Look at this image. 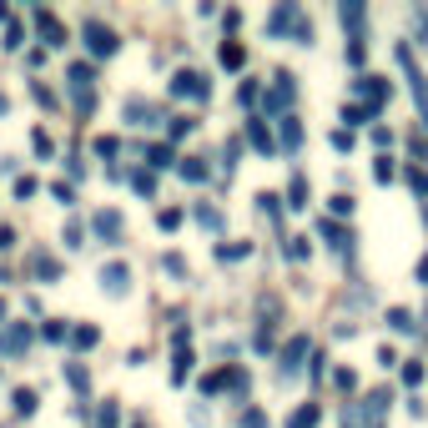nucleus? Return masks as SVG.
I'll list each match as a JSON object with an SVG mask.
<instances>
[{
    "mask_svg": "<svg viewBox=\"0 0 428 428\" xmlns=\"http://www.w3.org/2000/svg\"><path fill=\"white\" fill-rule=\"evenodd\" d=\"M35 31H40L45 45H66V26L50 16V11H40V6H35Z\"/></svg>",
    "mask_w": 428,
    "mask_h": 428,
    "instance_id": "nucleus-1",
    "label": "nucleus"
},
{
    "mask_svg": "<svg viewBox=\"0 0 428 428\" xmlns=\"http://www.w3.org/2000/svg\"><path fill=\"white\" fill-rule=\"evenodd\" d=\"M31 348V328L26 323H11L6 333H0V353H6V358H16V353H26Z\"/></svg>",
    "mask_w": 428,
    "mask_h": 428,
    "instance_id": "nucleus-2",
    "label": "nucleus"
},
{
    "mask_svg": "<svg viewBox=\"0 0 428 428\" xmlns=\"http://www.w3.org/2000/svg\"><path fill=\"white\" fill-rule=\"evenodd\" d=\"M86 45L96 50V56H111V50H116V35L106 31L101 21H86Z\"/></svg>",
    "mask_w": 428,
    "mask_h": 428,
    "instance_id": "nucleus-3",
    "label": "nucleus"
},
{
    "mask_svg": "<svg viewBox=\"0 0 428 428\" xmlns=\"http://www.w3.org/2000/svg\"><path fill=\"white\" fill-rule=\"evenodd\" d=\"M172 91H177V96H192V101H202V96H207V81H202L197 71H182V76L172 81Z\"/></svg>",
    "mask_w": 428,
    "mask_h": 428,
    "instance_id": "nucleus-4",
    "label": "nucleus"
},
{
    "mask_svg": "<svg viewBox=\"0 0 428 428\" xmlns=\"http://www.w3.org/2000/svg\"><path fill=\"white\" fill-rule=\"evenodd\" d=\"M96 232L106 242H121V217H116V212H96Z\"/></svg>",
    "mask_w": 428,
    "mask_h": 428,
    "instance_id": "nucleus-5",
    "label": "nucleus"
},
{
    "mask_svg": "<svg viewBox=\"0 0 428 428\" xmlns=\"http://www.w3.org/2000/svg\"><path fill=\"white\" fill-rule=\"evenodd\" d=\"M126 278H131V273H126L121 262H111V267H101V282L111 287V292H126Z\"/></svg>",
    "mask_w": 428,
    "mask_h": 428,
    "instance_id": "nucleus-6",
    "label": "nucleus"
},
{
    "mask_svg": "<svg viewBox=\"0 0 428 428\" xmlns=\"http://www.w3.org/2000/svg\"><path fill=\"white\" fill-rule=\"evenodd\" d=\"M66 378H71V388H76V393H86V388H91V378H86V368H81V363H66Z\"/></svg>",
    "mask_w": 428,
    "mask_h": 428,
    "instance_id": "nucleus-7",
    "label": "nucleus"
},
{
    "mask_svg": "<svg viewBox=\"0 0 428 428\" xmlns=\"http://www.w3.org/2000/svg\"><path fill=\"white\" fill-rule=\"evenodd\" d=\"M16 413H35V388H16Z\"/></svg>",
    "mask_w": 428,
    "mask_h": 428,
    "instance_id": "nucleus-8",
    "label": "nucleus"
},
{
    "mask_svg": "<svg viewBox=\"0 0 428 428\" xmlns=\"http://www.w3.org/2000/svg\"><path fill=\"white\" fill-rule=\"evenodd\" d=\"M96 428H116V403H106V408L96 413Z\"/></svg>",
    "mask_w": 428,
    "mask_h": 428,
    "instance_id": "nucleus-9",
    "label": "nucleus"
},
{
    "mask_svg": "<svg viewBox=\"0 0 428 428\" xmlns=\"http://www.w3.org/2000/svg\"><path fill=\"white\" fill-rule=\"evenodd\" d=\"M187 373H192V353H177V368H172V378L182 383V378H187Z\"/></svg>",
    "mask_w": 428,
    "mask_h": 428,
    "instance_id": "nucleus-10",
    "label": "nucleus"
},
{
    "mask_svg": "<svg viewBox=\"0 0 428 428\" xmlns=\"http://www.w3.org/2000/svg\"><path fill=\"white\" fill-rule=\"evenodd\" d=\"M146 156H151V167H167V162H172V146H151Z\"/></svg>",
    "mask_w": 428,
    "mask_h": 428,
    "instance_id": "nucleus-11",
    "label": "nucleus"
},
{
    "mask_svg": "<svg viewBox=\"0 0 428 428\" xmlns=\"http://www.w3.org/2000/svg\"><path fill=\"white\" fill-rule=\"evenodd\" d=\"M71 343H76V348H91V343H96V328H76Z\"/></svg>",
    "mask_w": 428,
    "mask_h": 428,
    "instance_id": "nucleus-12",
    "label": "nucleus"
},
{
    "mask_svg": "<svg viewBox=\"0 0 428 428\" xmlns=\"http://www.w3.org/2000/svg\"><path fill=\"white\" fill-rule=\"evenodd\" d=\"M96 151H101V156H106V162H111V156H116V151H121V146H116V136H101V141H96Z\"/></svg>",
    "mask_w": 428,
    "mask_h": 428,
    "instance_id": "nucleus-13",
    "label": "nucleus"
},
{
    "mask_svg": "<svg viewBox=\"0 0 428 428\" xmlns=\"http://www.w3.org/2000/svg\"><path fill=\"white\" fill-rule=\"evenodd\" d=\"M222 66H242V45H222Z\"/></svg>",
    "mask_w": 428,
    "mask_h": 428,
    "instance_id": "nucleus-14",
    "label": "nucleus"
},
{
    "mask_svg": "<svg viewBox=\"0 0 428 428\" xmlns=\"http://www.w3.org/2000/svg\"><path fill=\"white\" fill-rule=\"evenodd\" d=\"M297 136H302V131H297V121H282V141H287V146H297Z\"/></svg>",
    "mask_w": 428,
    "mask_h": 428,
    "instance_id": "nucleus-15",
    "label": "nucleus"
},
{
    "mask_svg": "<svg viewBox=\"0 0 428 428\" xmlns=\"http://www.w3.org/2000/svg\"><path fill=\"white\" fill-rule=\"evenodd\" d=\"M182 177H192V182H202V177H207V167H202V162H187V167H182Z\"/></svg>",
    "mask_w": 428,
    "mask_h": 428,
    "instance_id": "nucleus-16",
    "label": "nucleus"
},
{
    "mask_svg": "<svg viewBox=\"0 0 428 428\" xmlns=\"http://www.w3.org/2000/svg\"><path fill=\"white\" fill-rule=\"evenodd\" d=\"M16 197H21V202H26V197H35V182H31V177H21V182H16Z\"/></svg>",
    "mask_w": 428,
    "mask_h": 428,
    "instance_id": "nucleus-17",
    "label": "nucleus"
},
{
    "mask_svg": "<svg viewBox=\"0 0 428 428\" xmlns=\"http://www.w3.org/2000/svg\"><path fill=\"white\" fill-rule=\"evenodd\" d=\"M11 242H16V232H11V227H0V252H6Z\"/></svg>",
    "mask_w": 428,
    "mask_h": 428,
    "instance_id": "nucleus-18",
    "label": "nucleus"
},
{
    "mask_svg": "<svg viewBox=\"0 0 428 428\" xmlns=\"http://www.w3.org/2000/svg\"><path fill=\"white\" fill-rule=\"evenodd\" d=\"M0 111H6V96H0Z\"/></svg>",
    "mask_w": 428,
    "mask_h": 428,
    "instance_id": "nucleus-19",
    "label": "nucleus"
},
{
    "mask_svg": "<svg viewBox=\"0 0 428 428\" xmlns=\"http://www.w3.org/2000/svg\"><path fill=\"white\" fill-rule=\"evenodd\" d=\"M0 317H6V302H0Z\"/></svg>",
    "mask_w": 428,
    "mask_h": 428,
    "instance_id": "nucleus-20",
    "label": "nucleus"
}]
</instances>
